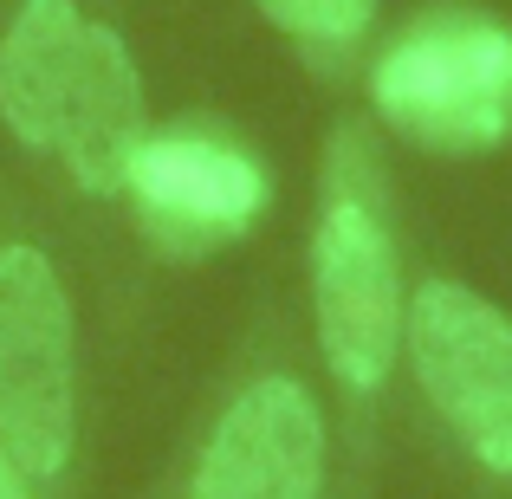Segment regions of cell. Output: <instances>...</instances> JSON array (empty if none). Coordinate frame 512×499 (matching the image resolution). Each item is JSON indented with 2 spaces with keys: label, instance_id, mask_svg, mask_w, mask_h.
Segmentation results:
<instances>
[{
  "label": "cell",
  "instance_id": "cell-1",
  "mask_svg": "<svg viewBox=\"0 0 512 499\" xmlns=\"http://www.w3.org/2000/svg\"><path fill=\"white\" fill-rule=\"evenodd\" d=\"M370 98L428 150H493L512 137V33L487 13H428L376 59Z\"/></svg>",
  "mask_w": 512,
  "mask_h": 499
},
{
  "label": "cell",
  "instance_id": "cell-2",
  "mask_svg": "<svg viewBox=\"0 0 512 499\" xmlns=\"http://www.w3.org/2000/svg\"><path fill=\"white\" fill-rule=\"evenodd\" d=\"M72 299L39 247H0V435L20 474L72 461Z\"/></svg>",
  "mask_w": 512,
  "mask_h": 499
},
{
  "label": "cell",
  "instance_id": "cell-3",
  "mask_svg": "<svg viewBox=\"0 0 512 499\" xmlns=\"http://www.w3.org/2000/svg\"><path fill=\"white\" fill-rule=\"evenodd\" d=\"M409 357L428 402L493 467L512 474V325L480 292L428 279L409 305Z\"/></svg>",
  "mask_w": 512,
  "mask_h": 499
},
{
  "label": "cell",
  "instance_id": "cell-4",
  "mask_svg": "<svg viewBox=\"0 0 512 499\" xmlns=\"http://www.w3.org/2000/svg\"><path fill=\"white\" fill-rule=\"evenodd\" d=\"M312 299H318V344L325 363L350 389H376L396 363L402 337V279L376 208L338 195L318 214L312 234Z\"/></svg>",
  "mask_w": 512,
  "mask_h": 499
},
{
  "label": "cell",
  "instance_id": "cell-5",
  "mask_svg": "<svg viewBox=\"0 0 512 499\" xmlns=\"http://www.w3.org/2000/svg\"><path fill=\"white\" fill-rule=\"evenodd\" d=\"M325 487V422L305 383L260 376L221 415L188 499H318Z\"/></svg>",
  "mask_w": 512,
  "mask_h": 499
},
{
  "label": "cell",
  "instance_id": "cell-6",
  "mask_svg": "<svg viewBox=\"0 0 512 499\" xmlns=\"http://www.w3.org/2000/svg\"><path fill=\"white\" fill-rule=\"evenodd\" d=\"M130 195L143 201L150 227L175 253H201L234 240L266 208V169L247 150L214 137H150L130 163Z\"/></svg>",
  "mask_w": 512,
  "mask_h": 499
},
{
  "label": "cell",
  "instance_id": "cell-7",
  "mask_svg": "<svg viewBox=\"0 0 512 499\" xmlns=\"http://www.w3.org/2000/svg\"><path fill=\"white\" fill-rule=\"evenodd\" d=\"M143 143H150V111H143L137 59L111 26H85L78 85L52 150L65 156V169L85 195H117V188H130V163Z\"/></svg>",
  "mask_w": 512,
  "mask_h": 499
},
{
  "label": "cell",
  "instance_id": "cell-8",
  "mask_svg": "<svg viewBox=\"0 0 512 499\" xmlns=\"http://www.w3.org/2000/svg\"><path fill=\"white\" fill-rule=\"evenodd\" d=\"M85 20L72 0H26L20 20L0 39V117L20 143L52 150L65 124V104L78 85Z\"/></svg>",
  "mask_w": 512,
  "mask_h": 499
},
{
  "label": "cell",
  "instance_id": "cell-9",
  "mask_svg": "<svg viewBox=\"0 0 512 499\" xmlns=\"http://www.w3.org/2000/svg\"><path fill=\"white\" fill-rule=\"evenodd\" d=\"M260 13L273 26H286V33H299V39L344 46V39H357L363 26H370L376 0H260Z\"/></svg>",
  "mask_w": 512,
  "mask_h": 499
},
{
  "label": "cell",
  "instance_id": "cell-10",
  "mask_svg": "<svg viewBox=\"0 0 512 499\" xmlns=\"http://www.w3.org/2000/svg\"><path fill=\"white\" fill-rule=\"evenodd\" d=\"M0 499H33L20 480V467H13V454H0Z\"/></svg>",
  "mask_w": 512,
  "mask_h": 499
}]
</instances>
